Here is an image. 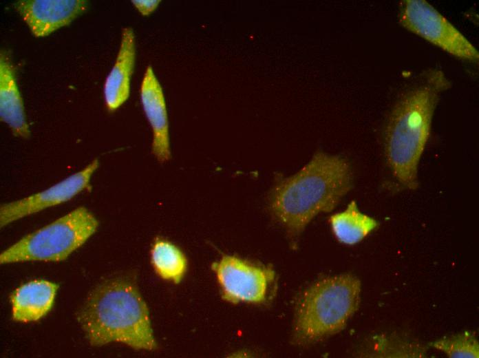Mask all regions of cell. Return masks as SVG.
I'll use <instances>...</instances> for the list:
<instances>
[{"mask_svg":"<svg viewBox=\"0 0 479 358\" xmlns=\"http://www.w3.org/2000/svg\"><path fill=\"white\" fill-rule=\"evenodd\" d=\"M212 268L221 286L223 299L233 304L265 302L275 276L270 267L228 255L213 263Z\"/></svg>","mask_w":479,"mask_h":358,"instance_id":"7","label":"cell"},{"mask_svg":"<svg viewBox=\"0 0 479 358\" xmlns=\"http://www.w3.org/2000/svg\"><path fill=\"white\" fill-rule=\"evenodd\" d=\"M431 346L451 358L479 357L478 341L475 334L469 331L442 338L433 342Z\"/></svg>","mask_w":479,"mask_h":358,"instance_id":"16","label":"cell"},{"mask_svg":"<svg viewBox=\"0 0 479 358\" xmlns=\"http://www.w3.org/2000/svg\"><path fill=\"white\" fill-rule=\"evenodd\" d=\"M13 8L36 37L70 25L88 8L85 0H19Z\"/></svg>","mask_w":479,"mask_h":358,"instance_id":"9","label":"cell"},{"mask_svg":"<svg viewBox=\"0 0 479 358\" xmlns=\"http://www.w3.org/2000/svg\"><path fill=\"white\" fill-rule=\"evenodd\" d=\"M77 320L92 346L118 342L135 350L157 347L147 306L129 280L115 278L97 286L78 312Z\"/></svg>","mask_w":479,"mask_h":358,"instance_id":"3","label":"cell"},{"mask_svg":"<svg viewBox=\"0 0 479 358\" xmlns=\"http://www.w3.org/2000/svg\"><path fill=\"white\" fill-rule=\"evenodd\" d=\"M451 87L439 69H429L408 89L394 106L385 129V153L398 182L415 190L418 167L429 140L433 115L441 94Z\"/></svg>","mask_w":479,"mask_h":358,"instance_id":"2","label":"cell"},{"mask_svg":"<svg viewBox=\"0 0 479 358\" xmlns=\"http://www.w3.org/2000/svg\"><path fill=\"white\" fill-rule=\"evenodd\" d=\"M98 227L96 217L87 208L78 207L4 250L0 263L64 260L85 243Z\"/></svg>","mask_w":479,"mask_h":358,"instance_id":"5","label":"cell"},{"mask_svg":"<svg viewBox=\"0 0 479 358\" xmlns=\"http://www.w3.org/2000/svg\"><path fill=\"white\" fill-rule=\"evenodd\" d=\"M352 187L348 161L318 152L297 173L277 178L269 208L295 246L308 223L319 213L332 211Z\"/></svg>","mask_w":479,"mask_h":358,"instance_id":"1","label":"cell"},{"mask_svg":"<svg viewBox=\"0 0 479 358\" xmlns=\"http://www.w3.org/2000/svg\"><path fill=\"white\" fill-rule=\"evenodd\" d=\"M11 56L4 49L0 53V118L10 128L14 136L28 138L30 136L22 97Z\"/></svg>","mask_w":479,"mask_h":358,"instance_id":"12","label":"cell"},{"mask_svg":"<svg viewBox=\"0 0 479 358\" xmlns=\"http://www.w3.org/2000/svg\"><path fill=\"white\" fill-rule=\"evenodd\" d=\"M329 222L337 240L347 245L361 242L379 225L374 218L359 211L354 200L343 211L332 215Z\"/></svg>","mask_w":479,"mask_h":358,"instance_id":"14","label":"cell"},{"mask_svg":"<svg viewBox=\"0 0 479 358\" xmlns=\"http://www.w3.org/2000/svg\"><path fill=\"white\" fill-rule=\"evenodd\" d=\"M58 285L36 280L17 288L10 295L12 319L31 322L43 317L52 308Z\"/></svg>","mask_w":479,"mask_h":358,"instance_id":"13","label":"cell"},{"mask_svg":"<svg viewBox=\"0 0 479 358\" xmlns=\"http://www.w3.org/2000/svg\"><path fill=\"white\" fill-rule=\"evenodd\" d=\"M398 20L409 32L459 59L478 63L479 53L471 41L425 0L400 2Z\"/></svg>","mask_w":479,"mask_h":358,"instance_id":"6","label":"cell"},{"mask_svg":"<svg viewBox=\"0 0 479 358\" xmlns=\"http://www.w3.org/2000/svg\"><path fill=\"white\" fill-rule=\"evenodd\" d=\"M360 280L351 274L325 277L301 295L296 306L293 342L307 345L339 333L357 310Z\"/></svg>","mask_w":479,"mask_h":358,"instance_id":"4","label":"cell"},{"mask_svg":"<svg viewBox=\"0 0 479 358\" xmlns=\"http://www.w3.org/2000/svg\"><path fill=\"white\" fill-rule=\"evenodd\" d=\"M140 100L153 134L151 152L160 163L171 158L169 120L162 86L151 65L147 67L140 85Z\"/></svg>","mask_w":479,"mask_h":358,"instance_id":"10","label":"cell"},{"mask_svg":"<svg viewBox=\"0 0 479 358\" xmlns=\"http://www.w3.org/2000/svg\"><path fill=\"white\" fill-rule=\"evenodd\" d=\"M160 0H132L135 8L142 16H149L159 6Z\"/></svg>","mask_w":479,"mask_h":358,"instance_id":"17","label":"cell"},{"mask_svg":"<svg viewBox=\"0 0 479 358\" xmlns=\"http://www.w3.org/2000/svg\"><path fill=\"white\" fill-rule=\"evenodd\" d=\"M136 60L135 34L130 27L122 30L119 50L104 84L105 106L114 112L129 98Z\"/></svg>","mask_w":479,"mask_h":358,"instance_id":"11","label":"cell"},{"mask_svg":"<svg viewBox=\"0 0 479 358\" xmlns=\"http://www.w3.org/2000/svg\"><path fill=\"white\" fill-rule=\"evenodd\" d=\"M94 159L82 170L50 188L22 199L3 204L0 207V227L69 201L89 187L91 178L98 167Z\"/></svg>","mask_w":479,"mask_h":358,"instance_id":"8","label":"cell"},{"mask_svg":"<svg viewBox=\"0 0 479 358\" xmlns=\"http://www.w3.org/2000/svg\"><path fill=\"white\" fill-rule=\"evenodd\" d=\"M151 260L156 273L163 279L178 283L187 268V259L171 242L157 238L151 246Z\"/></svg>","mask_w":479,"mask_h":358,"instance_id":"15","label":"cell"}]
</instances>
